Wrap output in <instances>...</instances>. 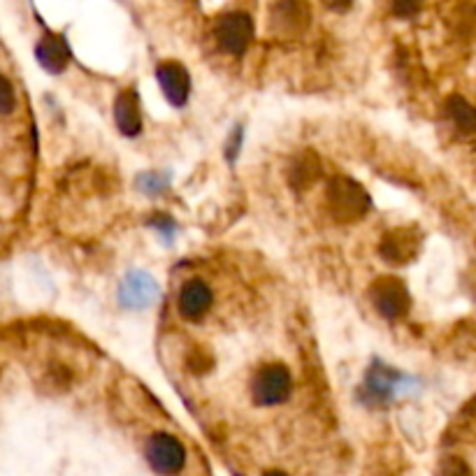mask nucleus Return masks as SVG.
<instances>
[{"instance_id": "nucleus-8", "label": "nucleus", "mask_w": 476, "mask_h": 476, "mask_svg": "<svg viewBox=\"0 0 476 476\" xmlns=\"http://www.w3.org/2000/svg\"><path fill=\"white\" fill-rule=\"evenodd\" d=\"M407 383L405 377H400L395 370H388L382 363H374V367H370L365 377V386H363V393L370 398V405H382V402H388L393 400V395L398 393L400 386Z\"/></svg>"}, {"instance_id": "nucleus-18", "label": "nucleus", "mask_w": 476, "mask_h": 476, "mask_svg": "<svg viewBox=\"0 0 476 476\" xmlns=\"http://www.w3.org/2000/svg\"><path fill=\"white\" fill-rule=\"evenodd\" d=\"M151 226L161 228V233L166 235L167 239H172V235H175V223H172V219H166V216H161V219H154V221H151Z\"/></svg>"}, {"instance_id": "nucleus-3", "label": "nucleus", "mask_w": 476, "mask_h": 476, "mask_svg": "<svg viewBox=\"0 0 476 476\" xmlns=\"http://www.w3.org/2000/svg\"><path fill=\"white\" fill-rule=\"evenodd\" d=\"M214 38L228 54H244L254 40V19L247 12H226L216 19Z\"/></svg>"}, {"instance_id": "nucleus-10", "label": "nucleus", "mask_w": 476, "mask_h": 476, "mask_svg": "<svg viewBox=\"0 0 476 476\" xmlns=\"http://www.w3.org/2000/svg\"><path fill=\"white\" fill-rule=\"evenodd\" d=\"M35 58L40 61V66L45 67L51 75H58L67 67L70 63V47H67L66 38L63 35L47 33L45 38L40 40L38 47H35Z\"/></svg>"}, {"instance_id": "nucleus-15", "label": "nucleus", "mask_w": 476, "mask_h": 476, "mask_svg": "<svg viewBox=\"0 0 476 476\" xmlns=\"http://www.w3.org/2000/svg\"><path fill=\"white\" fill-rule=\"evenodd\" d=\"M12 110H14V89H12L10 79L3 75L0 77V112L3 114H12Z\"/></svg>"}, {"instance_id": "nucleus-16", "label": "nucleus", "mask_w": 476, "mask_h": 476, "mask_svg": "<svg viewBox=\"0 0 476 476\" xmlns=\"http://www.w3.org/2000/svg\"><path fill=\"white\" fill-rule=\"evenodd\" d=\"M444 476H472V472L467 463L458 458H449L444 463Z\"/></svg>"}, {"instance_id": "nucleus-17", "label": "nucleus", "mask_w": 476, "mask_h": 476, "mask_svg": "<svg viewBox=\"0 0 476 476\" xmlns=\"http://www.w3.org/2000/svg\"><path fill=\"white\" fill-rule=\"evenodd\" d=\"M242 138H244V130L242 128H235V133H233V138L228 139V144H226V154H228V161H235V156H238V151H239V147H242Z\"/></svg>"}, {"instance_id": "nucleus-4", "label": "nucleus", "mask_w": 476, "mask_h": 476, "mask_svg": "<svg viewBox=\"0 0 476 476\" xmlns=\"http://www.w3.org/2000/svg\"><path fill=\"white\" fill-rule=\"evenodd\" d=\"M161 298V286L151 277L149 272L133 270L123 277L121 286H119V302L126 310H149Z\"/></svg>"}, {"instance_id": "nucleus-5", "label": "nucleus", "mask_w": 476, "mask_h": 476, "mask_svg": "<svg viewBox=\"0 0 476 476\" xmlns=\"http://www.w3.org/2000/svg\"><path fill=\"white\" fill-rule=\"evenodd\" d=\"M372 302L377 307L379 314L388 321H398L402 316L409 311L411 300H409V291L398 277H382L374 282L370 291Z\"/></svg>"}, {"instance_id": "nucleus-12", "label": "nucleus", "mask_w": 476, "mask_h": 476, "mask_svg": "<svg viewBox=\"0 0 476 476\" xmlns=\"http://www.w3.org/2000/svg\"><path fill=\"white\" fill-rule=\"evenodd\" d=\"M416 251H418V239L411 238L409 230H398V233L388 235L382 247V254L393 263H407L409 258H414Z\"/></svg>"}, {"instance_id": "nucleus-9", "label": "nucleus", "mask_w": 476, "mask_h": 476, "mask_svg": "<svg viewBox=\"0 0 476 476\" xmlns=\"http://www.w3.org/2000/svg\"><path fill=\"white\" fill-rule=\"evenodd\" d=\"M211 302H214L211 288L207 286L205 282H200V279H191V282L184 283L182 291H179L177 307L179 314H182L186 321H200V319L210 311Z\"/></svg>"}, {"instance_id": "nucleus-2", "label": "nucleus", "mask_w": 476, "mask_h": 476, "mask_svg": "<svg viewBox=\"0 0 476 476\" xmlns=\"http://www.w3.org/2000/svg\"><path fill=\"white\" fill-rule=\"evenodd\" d=\"M147 463L151 470L161 476H175L184 470L186 463V449L177 437H172L167 432H156L147 442Z\"/></svg>"}, {"instance_id": "nucleus-7", "label": "nucleus", "mask_w": 476, "mask_h": 476, "mask_svg": "<svg viewBox=\"0 0 476 476\" xmlns=\"http://www.w3.org/2000/svg\"><path fill=\"white\" fill-rule=\"evenodd\" d=\"M156 79L161 84L166 100L175 107H184L189 103L191 75L189 70L177 61H166L156 67Z\"/></svg>"}, {"instance_id": "nucleus-6", "label": "nucleus", "mask_w": 476, "mask_h": 476, "mask_svg": "<svg viewBox=\"0 0 476 476\" xmlns=\"http://www.w3.org/2000/svg\"><path fill=\"white\" fill-rule=\"evenodd\" d=\"M328 200L333 205L335 216H339V219H355V216L365 214L367 207H370V195L360 189L358 184L344 177L330 184Z\"/></svg>"}, {"instance_id": "nucleus-1", "label": "nucleus", "mask_w": 476, "mask_h": 476, "mask_svg": "<svg viewBox=\"0 0 476 476\" xmlns=\"http://www.w3.org/2000/svg\"><path fill=\"white\" fill-rule=\"evenodd\" d=\"M291 372L286 365L272 363L261 367L251 379V398L258 407H274L286 402L291 395Z\"/></svg>"}, {"instance_id": "nucleus-13", "label": "nucleus", "mask_w": 476, "mask_h": 476, "mask_svg": "<svg viewBox=\"0 0 476 476\" xmlns=\"http://www.w3.org/2000/svg\"><path fill=\"white\" fill-rule=\"evenodd\" d=\"M449 114L460 130H465V133H474L476 130V107H472L465 98L454 95V98L449 100Z\"/></svg>"}, {"instance_id": "nucleus-11", "label": "nucleus", "mask_w": 476, "mask_h": 476, "mask_svg": "<svg viewBox=\"0 0 476 476\" xmlns=\"http://www.w3.org/2000/svg\"><path fill=\"white\" fill-rule=\"evenodd\" d=\"M114 121L126 138H135L142 130V112H139V98L135 89H126L119 94L114 103Z\"/></svg>"}, {"instance_id": "nucleus-19", "label": "nucleus", "mask_w": 476, "mask_h": 476, "mask_svg": "<svg viewBox=\"0 0 476 476\" xmlns=\"http://www.w3.org/2000/svg\"><path fill=\"white\" fill-rule=\"evenodd\" d=\"M263 476H288L286 472H279V470H270V472H265V474Z\"/></svg>"}, {"instance_id": "nucleus-14", "label": "nucleus", "mask_w": 476, "mask_h": 476, "mask_svg": "<svg viewBox=\"0 0 476 476\" xmlns=\"http://www.w3.org/2000/svg\"><path fill=\"white\" fill-rule=\"evenodd\" d=\"M167 184H170V177H167L166 172H142L138 182H135V186H138L139 193L156 198V195H161L167 189Z\"/></svg>"}]
</instances>
